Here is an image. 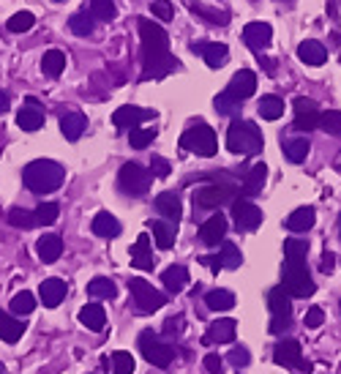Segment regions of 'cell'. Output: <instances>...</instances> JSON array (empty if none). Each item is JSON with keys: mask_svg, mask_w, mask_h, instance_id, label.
Listing matches in <instances>:
<instances>
[{"mask_svg": "<svg viewBox=\"0 0 341 374\" xmlns=\"http://www.w3.org/2000/svg\"><path fill=\"white\" fill-rule=\"evenodd\" d=\"M142 36V79H161L180 69L178 58L170 52V39L161 25L151 19H137Z\"/></svg>", "mask_w": 341, "mask_h": 374, "instance_id": "6da1fadb", "label": "cell"}, {"mask_svg": "<svg viewBox=\"0 0 341 374\" xmlns=\"http://www.w3.org/2000/svg\"><path fill=\"white\" fill-rule=\"evenodd\" d=\"M22 181H25V186L31 188L33 194H52V191H58L63 186L66 170H63L58 161L36 158V161H31L22 170Z\"/></svg>", "mask_w": 341, "mask_h": 374, "instance_id": "7a4b0ae2", "label": "cell"}, {"mask_svg": "<svg viewBox=\"0 0 341 374\" xmlns=\"http://www.w3.org/2000/svg\"><path fill=\"white\" fill-rule=\"evenodd\" d=\"M263 131L257 128V123H251V121H233L230 126V131H227V148L233 151V153H251V156H257V153H263Z\"/></svg>", "mask_w": 341, "mask_h": 374, "instance_id": "3957f363", "label": "cell"}, {"mask_svg": "<svg viewBox=\"0 0 341 374\" xmlns=\"http://www.w3.org/2000/svg\"><path fill=\"white\" fill-rule=\"evenodd\" d=\"M180 148L197 153V156H216V151H218L216 131H213L208 123L188 126L186 131L180 134Z\"/></svg>", "mask_w": 341, "mask_h": 374, "instance_id": "277c9868", "label": "cell"}, {"mask_svg": "<svg viewBox=\"0 0 341 374\" xmlns=\"http://www.w3.org/2000/svg\"><path fill=\"white\" fill-rule=\"evenodd\" d=\"M268 309H270V333H284L292 325V298L284 287H273L268 293Z\"/></svg>", "mask_w": 341, "mask_h": 374, "instance_id": "5b68a950", "label": "cell"}, {"mask_svg": "<svg viewBox=\"0 0 341 374\" xmlns=\"http://www.w3.org/2000/svg\"><path fill=\"white\" fill-rule=\"evenodd\" d=\"M151 183H153L151 170L140 167L137 161H126L123 167H121V172H118V186H121L123 194H131V197L145 194L151 188Z\"/></svg>", "mask_w": 341, "mask_h": 374, "instance_id": "8992f818", "label": "cell"}, {"mask_svg": "<svg viewBox=\"0 0 341 374\" xmlns=\"http://www.w3.org/2000/svg\"><path fill=\"white\" fill-rule=\"evenodd\" d=\"M281 287L290 293V298H309L317 290V284L309 276L306 263H287L284 266V284Z\"/></svg>", "mask_w": 341, "mask_h": 374, "instance_id": "52a82bcc", "label": "cell"}, {"mask_svg": "<svg viewBox=\"0 0 341 374\" xmlns=\"http://www.w3.org/2000/svg\"><path fill=\"white\" fill-rule=\"evenodd\" d=\"M140 350L148 363H153L158 369H167L175 360V347H170L167 342H161L153 330H142L140 333Z\"/></svg>", "mask_w": 341, "mask_h": 374, "instance_id": "ba28073f", "label": "cell"}, {"mask_svg": "<svg viewBox=\"0 0 341 374\" xmlns=\"http://www.w3.org/2000/svg\"><path fill=\"white\" fill-rule=\"evenodd\" d=\"M128 290H131V298H134V303H137V309H140L142 314H153L167 303L164 293H158V290L151 287L145 279H131L128 281Z\"/></svg>", "mask_w": 341, "mask_h": 374, "instance_id": "9c48e42d", "label": "cell"}, {"mask_svg": "<svg viewBox=\"0 0 341 374\" xmlns=\"http://www.w3.org/2000/svg\"><path fill=\"white\" fill-rule=\"evenodd\" d=\"M273 360H276L279 366H284V369H295V372H300V374L311 372V363L303 360L300 342H295V339H284V342L276 344V350H273Z\"/></svg>", "mask_w": 341, "mask_h": 374, "instance_id": "30bf717a", "label": "cell"}, {"mask_svg": "<svg viewBox=\"0 0 341 374\" xmlns=\"http://www.w3.org/2000/svg\"><path fill=\"white\" fill-rule=\"evenodd\" d=\"M238 197V188L233 183H221V186H202L194 191V205L200 208H221Z\"/></svg>", "mask_w": 341, "mask_h": 374, "instance_id": "8fae6325", "label": "cell"}, {"mask_svg": "<svg viewBox=\"0 0 341 374\" xmlns=\"http://www.w3.org/2000/svg\"><path fill=\"white\" fill-rule=\"evenodd\" d=\"M233 221L240 233H254L260 224H263V211L254 203H248L246 197L243 200H235L233 203Z\"/></svg>", "mask_w": 341, "mask_h": 374, "instance_id": "7c38bea8", "label": "cell"}, {"mask_svg": "<svg viewBox=\"0 0 341 374\" xmlns=\"http://www.w3.org/2000/svg\"><path fill=\"white\" fill-rule=\"evenodd\" d=\"M292 107H295V128L297 131H311V128L320 126V107L311 98L297 96L292 101Z\"/></svg>", "mask_w": 341, "mask_h": 374, "instance_id": "4fadbf2b", "label": "cell"}, {"mask_svg": "<svg viewBox=\"0 0 341 374\" xmlns=\"http://www.w3.org/2000/svg\"><path fill=\"white\" fill-rule=\"evenodd\" d=\"M257 91V77H254V71H248V69H240L233 79H230V85H227V91L224 94L235 98L238 104H243L246 98H251Z\"/></svg>", "mask_w": 341, "mask_h": 374, "instance_id": "5bb4252c", "label": "cell"}, {"mask_svg": "<svg viewBox=\"0 0 341 374\" xmlns=\"http://www.w3.org/2000/svg\"><path fill=\"white\" fill-rule=\"evenodd\" d=\"M156 112L153 109H142V107H134V104H126L121 107L115 115H112V123L118 128H137L142 121H153Z\"/></svg>", "mask_w": 341, "mask_h": 374, "instance_id": "9a60e30c", "label": "cell"}, {"mask_svg": "<svg viewBox=\"0 0 341 374\" xmlns=\"http://www.w3.org/2000/svg\"><path fill=\"white\" fill-rule=\"evenodd\" d=\"M191 52H194V55H202L210 69H218L221 63L230 58V49H227V44H221V41H194V44H191Z\"/></svg>", "mask_w": 341, "mask_h": 374, "instance_id": "2e32d148", "label": "cell"}, {"mask_svg": "<svg viewBox=\"0 0 341 374\" xmlns=\"http://www.w3.org/2000/svg\"><path fill=\"white\" fill-rule=\"evenodd\" d=\"M16 126L22 131H39L44 126V107L36 98H28V104L19 109V115H16Z\"/></svg>", "mask_w": 341, "mask_h": 374, "instance_id": "e0dca14e", "label": "cell"}, {"mask_svg": "<svg viewBox=\"0 0 341 374\" xmlns=\"http://www.w3.org/2000/svg\"><path fill=\"white\" fill-rule=\"evenodd\" d=\"M227 227H230L227 218L221 216V213H213L208 221H202L200 241L205 246H218V241H224V235H227Z\"/></svg>", "mask_w": 341, "mask_h": 374, "instance_id": "ac0fdd59", "label": "cell"}, {"mask_svg": "<svg viewBox=\"0 0 341 374\" xmlns=\"http://www.w3.org/2000/svg\"><path fill=\"white\" fill-rule=\"evenodd\" d=\"M235 323L233 317H224V320H216L213 325L208 328V333L202 336V344H230L235 342Z\"/></svg>", "mask_w": 341, "mask_h": 374, "instance_id": "d6986e66", "label": "cell"}, {"mask_svg": "<svg viewBox=\"0 0 341 374\" xmlns=\"http://www.w3.org/2000/svg\"><path fill=\"white\" fill-rule=\"evenodd\" d=\"M156 211L164 218H170L172 224H178L180 216H183V203H180V197L175 191H161L156 197Z\"/></svg>", "mask_w": 341, "mask_h": 374, "instance_id": "ffe728a7", "label": "cell"}, {"mask_svg": "<svg viewBox=\"0 0 341 374\" xmlns=\"http://www.w3.org/2000/svg\"><path fill=\"white\" fill-rule=\"evenodd\" d=\"M270 39H273V28H270L268 22H248L246 28H243V41H246L251 49L268 47Z\"/></svg>", "mask_w": 341, "mask_h": 374, "instance_id": "44dd1931", "label": "cell"}, {"mask_svg": "<svg viewBox=\"0 0 341 374\" xmlns=\"http://www.w3.org/2000/svg\"><path fill=\"white\" fill-rule=\"evenodd\" d=\"M85 128H88V118L82 112H77V109H68L61 118V131L68 142H77L85 134Z\"/></svg>", "mask_w": 341, "mask_h": 374, "instance_id": "7402d4cb", "label": "cell"}, {"mask_svg": "<svg viewBox=\"0 0 341 374\" xmlns=\"http://www.w3.org/2000/svg\"><path fill=\"white\" fill-rule=\"evenodd\" d=\"M39 298L47 309H55L61 306V300L66 298V281L63 279H44L41 287H39Z\"/></svg>", "mask_w": 341, "mask_h": 374, "instance_id": "603a6c76", "label": "cell"}, {"mask_svg": "<svg viewBox=\"0 0 341 374\" xmlns=\"http://www.w3.org/2000/svg\"><path fill=\"white\" fill-rule=\"evenodd\" d=\"M131 266L140 268V271H153V254H151V235L142 233L131 249Z\"/></svg>", "mask_w": 341, "mask_h": 374, "instance_id": "cb8c5ba5", "label": "cell"}, {"mask_svg": "<svg viewBox=\"0 0 341 374\" xmlns=\"http://www.w3.org/2000/svg\"><path fill=\"white\" fill-rule=\"evenodd\" d=\"M36 251H39V260H41V263H58L63 254L61 235H44V238H39Z\"/></svg>", "mask_w": 341, "mask_h": 374, "instance_id": "d4e9b609", "label": "cell"}, {"mask_svg": "<svg viewBox=\"0 0 341 374\" xmlns=\"http://www.w3.org/2000/svg\"><path fill=\"white\" fill-rule=\"evenodd\" d=\"M314 218H317V213H314V208H309V205H303V208H297V211H292L290 216H287V230L290 233H309L311 227H314Z\"/></svg>", "mask_w": 341, "mask_h": 374, "instance_id": "484cf974", "label": "cell"}, {"mask_svg": "<svg viewBox=\"0 0 341 374\" xmlns=\"http://www.w3.org/2000/svg\"><path fill=\"white\" fill-rule=\"evenodd\" d=\"M91 230H93V235H98V238H118V235H121V221L112 216V213H107V211H101V213H96L93 221H91Z\"/></svg>", "mask_w": 341, "mask_h": 374, "instance_id": "4316f807", "label": "cell"}, {"mask_svg": "<svg viewBox=\"0 0 341 374\" xmlns=\"http://www.w3.org/2000/svg\"><path fill=\"white\" fill-rule=\"evenodd\" d=\"M151 230H153L156 246L161 251H167L175 246V238H178V224L172 221H151Z\"/></svg>", "mask_w": 341, "mask_h": 374, "instance_id": "83f0119b", "label": "cell"}, {"mask_svg": "<svg viewBox=\"0 0 341 374\" xmlns=\"http://www.w3.org/2000/svg\"><path fill=\"white\" fill-rule=\"evenodd\" d=\"M79 323L88 328V330H104V325H107V312H104V306H98V303L82 306Z\"/></svg>", "mask_w": 341, "mask_h": 374, "instance_id": "f1b7e54d", "label": "cell"}, {"mask_svg": "<svg viewBox=\"0 0 341 374\" xmlns=\"http://www.w3.org/2000/svg\"><path fill=\"white\" fill-rule=\"evenodd\" d=\"M22 333H25V323L22 320H14L11 314L0 312V339L6 344H14L22 339Z\"/></svg>", "mask_w": 341, "mask_h": 374, "instance_id": "f546056e", "label": "cell"}, {"mask_svg": "<svg viewBox=\"0 0 341 374\" xmlns=\"http://www.w3.org/2000/svg\"><path fill=\"white\" fill-rule=\"evenodd\" d=\"M265 178H268V167H265V161L254 164V170L248 172L246 181H243V186H240V194H243V197H254V194H260L265 186Z\"/></svg>", "mask_w": 341, "mask_h": 374, "instance_id": "4dcf8cb0", "label": "cell"}, {"mask_svg": "<svg viewBox=\"0 0 341 374\" xmlns=\"http://www.w3.org/2000/svg\"><path fill=\"white\" fill-rule=\"evenodd\" d=\"M161 281H164V287L170 290L172 295H178V293L188 284V268L186 266H170L164 273H161Z\"/></svg>", "mask_w": 341, "mask_h": 374, "instance_id": "1f68e13d", "label": "cell"}, {"mask_svg": "<svg viewBox=\"0 0 341 374\" xmlns=\"http://www.w3.org/2000/svg\"><path fill=\"white\" fill-rule=\"evenodd\" d=\"M297 58L303 63H309V66H322V63L327 61V49L322 47L320 41L309 39V41H303V44L297 47Z\"/></svg>", "mask_w": 341, "mask_h": 374, "instance_id": "d6a6232c", "label": "cell"}, {"mask_svg": "<svg viewBox=\"0 0 341 374\" xmlns=\"http://www.w3.org/2000/svg\"><path fill=\"white\" fill-rule=\"evenodd\" d=\"M63 69H66V55H63L61 49H49L44 52V58H41V71L47 74V77H61Z\"/></svg>", "mask_w": 341, "mask_h": 374, "instance_id": "836d02e7", "label": "cell"}, {"mask_svg": "<svg viewBox=\"0 0 341 374\" xmlns=\"http://www.w3.org/2000/svg\"><path fill=\"white\" fill-rule=\"evenodd\" d=\"M309 257V243L300 238H287L284 241V260L287 263H306Z\"/></svg>", "mask_w": 341, "mask_h": 374, "instance_id": "e575fe53", "label": "cell"}, {"mask_svg": "<svg viewBox=\"0 0 341 374\" xmlns=\"http://www.w3.org/2000/svg\"><path fill=\"white\" fill-rule=\"evenodd\" d=\"M205 303H208V309H213V312H230L235 306V295L230 290H210V293L205 295Z\"/></svg>", "mask_w": 341, "mask_h": 374, "instance_id": "d590c367", "label": "cell"}, {"mask_svg": "<svg viewBox=\"0 0 341 374\" xmlns=\"http://www.w3.org/2000/svg\"><path fill=\"white\" fill-rule=\"evenodd\" d=\"M88 295L104 298V300H112V298H118V287H115V281H112V279L96 276V279L88 284Z\"/></svg>", "mask_w": 341, "mask_h": 374, "instance_id": "8d00e7d4", "label": "cell"}, {"mask_svg": "<svg viewBox=\"0 0 341 374\" xmlns=\"http://www.w3.org/2000/svg\"><path fill=\"white\" fill-rule=\"evenodd\" d=\"M257 112L263 115L265 121H279L281 115H284V101L276 98V96H265L263 101H260V107Z\"/></svg>", "mask_w": 341, "mask_h": 374, "instance_id": "74e56055", "label": "cell"}, {"mask_svg": "<svg viewBox=\"0 0 341 374\" xmlns=\"http://www.w3.org/2000/svg\"><path fill=\"white\" fill-rule=\"evenodd\" d=\"M109 363H112V372L115 374H134V369H137V360H134V355H131V353H126V350L112 353Z\"/></svg>", "mask_w": 341, "mask_h": 374, "instance_id": "f35d334b", "label": "cell"}, {"mask_svg": "<svg viewBox=\"0 0 341 374\" xmlns=\"http://www.w3.org/2000/svg\"><path fill=\"white\" fill-rule=\"evenodd\" d=\"M58 213H61V205L58 203H41L33 216H36V227H47V224H55L58 221Z\"/></svg>", "mask_w": 341, "mask_h": 374, "instance_id": "ab89813d", "label": "cell"}, {"mask_svg": "<svg viewBox=\"0 0 341 374\" xmlns=\"http://www.w3.org/2000/svg\"><path fill=\"white\" fill-rule=\"evenodd\" d=\"M284 153H287V158H290L292 164H300V161H306V156H309V140L297 137V140L284 142Z\"/></svg>", "mask_w": 341, "mask_h": 374, "instance_id": "60d3db41", "label": "cell"}, {"mask_svg": "<svg viewBox=\"0 0 341 374\" xmlns=\"http://www.w3.org/2000/svg\"><path fill=\"white\" fill-rule=\"evenodd\" d=\"M118 9H115V0H91V16L98 22H109L115 19Z\"/></svg>", "mask_w": 341, "mask_h": 374, "instance_id": "b9f144b4", "label": "cell"}, {"mask_svg": "<svg viewBox=\"0 0 341 374\" xmlns=\"http://www.w3.org/2000/svg\"><path fill=\"white\" fill-rule=\"evenodd\" d=\"M320 128H322L325 134L339 137V134H341V112H339V109H327V112H320Z\"/></svg>", "mask_w": 341, "mask_h": 374, "instance_id": "7bdbcfd3", "label": "cell"}, {"mask_svg": "<svg viewBox=\"0 0 341 374\" xmlns=\"http://www.w3.org/2000/svg\"><path fill=\"white\" fill-rule=\"evenodd\" d=\"M9 221H11V227H16V230H31V227H36L33 211H22V208H11V211H9Z\"/></svg>", "mask_w": 341, "mask_h": 374, "instance_id": "ee69618b", "label": "cell"}, {"mask_svg": "<svg viewBox=\"0 0 341 374\" xmlns=\"http://www.w3.org/2000/svg\"><path fill=\"white\" fill-rule=\"evenodd\" d=\"M153 140H156V128H131V134H128V142H131L134 151H145Z\"/></svg>", "mask_w": 341, "mask_h": 374, "instance_id": "f6af8a7d", "label": "cell"}, {"mask_svg": "<svg viewBox=\"0 0 341 374\" xmlns=\"http://www.w3.org/2000/svg\"><path fill=\"white\" fill-rule=\"evenodd\" d=\"M33 309H36V298H33V293H28V290H22V293H16V295L11 298V312L14 314H31Z\"/></svg>", "mask_w": 341, "mask_h": 374, "instance_id": "bcb514c9", "label": "cell"}, {"mask_svg": "<svg viewBox=\"0 0 341 374\" xmlns=\"http://www.w3.org/2000/svg\"><path fill=\"white\" fill-rule=\"evenodd\" d=\"M188 9L194 11V14H200V16H205L208 22H213V25H224L230 16L224 14V11H213V9H205L202 3H197V0H188Z\"/></svg>", "mask_w": 341, "mask_h": 374, "instance_id": "7dc6e473", "label": "cell"}, {"mask_svg": "<svg viewBox=\"0 0 341 374\" xmlns=\"http://www.w3.org/2000/svg\"><path fill=\"white\" fill-rule=\"evenodd\" d=\"M68 25H71V33H74V36H91V33H93V16L79 11V14H74L68 19Z\"/></svg>", "mask_w": 341, "mask_h": 374, "instance_id": "c3c4849f", "label": "cell"}, {"mask_svg": "<svg viewBox=\"0 0 341 374\" xmlns=\"http://www.w3.org/2000/svg\"><path fill=\"white\" fill-rule=\"evenodd\" d=\"M218 257H221V268H230V271L240 268V263H243V257H240V251H238L235 243H224Z\"/></svg>", "mask_w": 341, "mask_h": 374, "instance_id": "681fc988", "label": "cell"}, {"mask_svg": "<svg viewBox=\"0 0 341 374\" xmlns=\"http://www.w3.org/2000/svg\"><path fill=\"white\" fill-rule=\"evenodd\" d=\"M33 22H36V16L31 14V11H19V14H14L11 19H9V31L11 33H25L33 28Z\"/></svg>", "mask_w": 341, "mask_h": 374, "instance_id": "f907efd6", "label": "cell"}, {"mask_svg": "<svg viewBox=\"0 0 341 374\" xmlns=\"http://www.w3.org/2000/svg\"><path fill=\"white\" fill-rule=\"evenodd\" d=\"M213 104H216L218 115H233V112H238V107H240V104H238L235 98H230L227 94H218Z\"/></svg>", "mask_w": 341, "mask_h": 374, "instance_id": "816d5d0a", "label": "cell"}, {"mask_svg": "<svg viewBox=\"0 0 341 374\" xmlns=\"http://www.w3.org/2000/svg\"><path fill=\"white\" fill-rule=\"evenodd\" d=\"M227 360H230L233 366H238V369H243V366H248L251 355H248L246 347H233V350H230V355H227Z\"/></svg>", "mask_w": 341, "mask_h": 374, "instance_id": "f5cc1de1", "label": "cell"}, {"mask_svg": "<svg viewBox=\"0 0 341 374\" xmlns=\"http://www.w3.org/2000/svg\"><path fill=\"white\" fill-rule=\"evenodd\" d=\"M151 11H153V16H158V19H172V14H175V9H172L170 0H156V3H151Z\"/></svg>", "mask_w": 341, "mask_h": 374, "instance_id": "db71d44e", "label": "cell"}, {"mask_svg": "<svg viewBox=\"0 0 341 374\" xmlns=\"http://www.w3.org/2000/svg\"><path fill=\"white\" fill-rule=\"evenodd\" d=\"M151 175H153V178H167V175H170V161H164L161 156H153V161H151Z\"/></svg>", "mask_w": 341, "mask_h": 374, "instance_id": "11a10c76", "label": "cell"}, {"mask_svg": "<svg viewBox=\"0 0 341 374\" xmlns=\"http://www.w3.org/2000/svg\"><path fill=\"white\" fill-rule=\"evenodd\" d=\"M322 320H325V312L320 306H311L309 312H306V328H320Z\"/></svg>", "mask_w": 341, "mask_h": 374, "instance_id": "9f6ffc18", "label": "cell"}, {"mask_svg": "<svg viewBox=\"0 0 341 374\" xmlns=\"http://www.w3.org/2000/svg\"><path fill=\"white\" fill-rule=\"evenodd\" d=\"M180 330H183V314H178V317H170V320H167V325H164V333L175 336V333H180Z\"/></svg>", "mask_w": 341, "mask_h": 374, "instance_id": "6f0895ef", "label": "cell"}, {"mask_svg": "<svg viewBox=\"0 0 341 374\" xmlns=\"http://www.w3.org/2000/svg\"><path fill=\"white\" fill-rule=\"evenodd\" d=\"M205 369H208L210 374H218L221 372V358L213 355V353H210V355H205Z\"/></svg>", "mask_w": 341, "mask_h": 374, "instance_id": "680465c9", "label": "cell"}, {"mask_svg": "<svg viewBox=\"0 0 341 374\" xmlns=\"http://www.w3.org/2000/svg\"><path fill=\"white\" fill-rule=\"evenodd\" d=\"M200 263H205V266L210 268V271H221V257H200Z\"/></svg>", "mask_w": 341, "mask_h": 374, "instance_id": "91938a15", "label": "cell"}, {"mask_svg": "<svg viewBox=\"0 0 341 374\" xmlns=\"http://www.w3.org/2000/svg\"><path fill=\"white\" fill-rule=\"evenodd\" d=\"M333 263H336V257H333L330 251H325V257H322V271L330 273V271H333Z\"/></svg>", "mask_w": 341, "mask_h": 374, "instance_id": "94428289", "label": "cell"}, {"mask_svg": "<svg viewBox=\"0 0 341 374\" xmlns=\"http://www.w3.org/2000/svg\"><path fill=\"white\" fill-rule=\"evenodd\" d=\"M9 107H11V98H9L6 91H0V115H3V112H9Z\"/></svg>", "mask_w": 341, "mask_h": 374, "instance_id": "6125c7cd", "label": "cell"}, {"mask_svg": "<svg viewBox=\"0 0 341 374\" xmlns=\"http://www.w3.org/2000/svg\"><path fill=\"white\" fill-rule=\"evenodd\" d=\"M0 374H6V366H3V363H0Z\"/></svg>", "mask_w": 341, "mask_h": 374, "instance_id": "be15d7a7", "label": "cell"}, {"mask_svg": "<svg viewBox=\"0 0 341 374\" xmlns=\"http://www.w3.org/2000/svg\"><path fill=\"white\" fill-rule=\"evenodd\" d=\"M55 3H63V0H55Z\"/></svg>", "mask_w": 341, "mask_h": 374, "instance_id": "e7e4bbea", "label": "cell"}, {"mask_svg": "<svg viewBox=\"0 0 341 374\" xmlns=\"http://www.w3.org/2000/svg\"><path fill=\"white\" fill-rule=\"evenodd\" d=\"M339 218H341V216H339ZM339 224H341V221H339Z\"/></svg>", "mask_w": 341, "mask_h": 374, "instance_id": "03108f58", "label": "cell"}]
</instances>
